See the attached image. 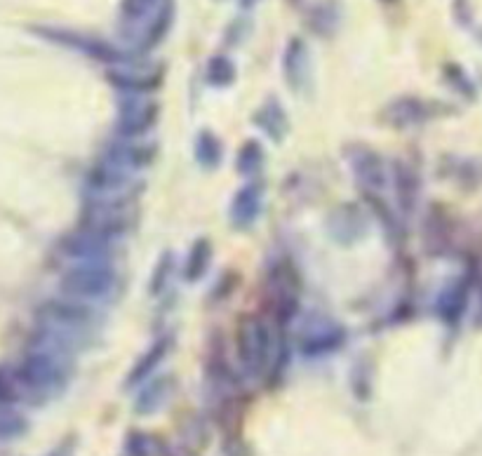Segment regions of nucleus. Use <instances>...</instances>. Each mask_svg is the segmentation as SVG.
Here are the masks:
<instances>
[{"mask_svg": "<svg viewBox=\"0 0 482 456\" xmlns=\"http://www.w3.org/2000/svg\"><path fill=\"white\" fill-rule=\"evenodd\" d=\"M242 3H245V5H252L254 0H242Z\"/></svg>", "mask_w": 482, "mask_h": 456, "instance_id": "obj_23", "label": "nucleus"}, {"mask_svg": "<svg viewBox=\"0 0 482 456\" xmlns=\"http://www.w3.org/2000/svg\"><path fill=\"white\" fill-rule=\"evenodd\" d=\"M48 456H71V450H69V447H59V450H55Z\"/></svg>", "mask_w": 482, "mask_h": 456, "instance_id": "obj_22", "label": "nucleus"}, {"mask_svg": "<svg viewBox=\"0 0 482 456\" xmlns=\"http://www.w3.org/2000/svg\"><path fill=\"white\" fill-rule=\"evenodd\" d=\"M332 224H335V236L344 238L346 242L356 240V238H362V233H365V219L360 217V212L358 209H348V212H344V215H335L332 217Z\"/></svg>", "mask_w": 482, "mask_h": 456, "instance_id": "obj_14", "label": "nucleus"}, {"mask_svg": "<svg viewBox=\"0 0 482 456\" xmlns=\"http://www.w3.org/2000/svg\"><path fill=\"white\" fill-rule=\"evenodd\" d=\"M167 348H170L167 346V341H158V344L148 351V355L144 357L142 363L132 369L130 379H127V386H134V384H139V381H146L148 374L154 372V369L163 363V357L167 355Z\"/></svg>", "mask_w": 482, "mask_h": 456, "instance_id": "obj_15", "label": "nucleus"}, {"mask_svg": "<svg viewBox=\"0 0 482 456\" xmlns=\"http://www.w3.org/2000/svg\"><path fill=\"white\" fill-rule=\"evenodd\" d=\"M351 167L358 182L365 188H370V191H379L386 184L384 163L374 151L356 146L351 155Z\"/></svg>", "mask_w": 482, "mask_h": 456, "instance_id": "obj_8", "label": "nucleus"}, {"mask_svg": "<svg viewBox=\"0 0 482 456\" xmlns=\"http://www.w3.org/2000/svg\"><path fill=\"white\" fill-rule=\"evenodd\" d=\"M262 160H263L262 146H259L257 142H247L241 149V154H238V170H241L245 176H252L254 172L262 167Z\"/></svg>", "mask_w": 482, "mask_h": 456, "instance_id": "obj_19", "label": "nucleus"}, {"mask_svg": "<svg viewBox=\"0 0 482 456\" xmlns=\"http://www.w3.org/2000/svg\"><path fill=\"white\" fill-rule=\"evenodd\" d=\"M308 73H311V64H308V50L302 40H292L285 55V76L290 80L292 88H302L306 85Z\"/></svg>", "mask_w": 482, "mask_h": 456, "instance_id": "obj_11", "label": "nucleus"}, {"mask_svg": "<svg viewBox=\"0 0 482 456\" xmlns=\"http://www.w3.org/2000/svg\"><path fill=\"white\" fill-rule=\"evenodd\" d=\"M262 212V191L257 186H245L236 193L230 203V219L236 226H250Z\"/></svg>", "mask_w": 482, "mask_h": 456, "instance_id": "obj_9", "label": "nucleus"}, {"mask_svg": "<svg viewBox=\"0 0 482 456\" xmlns=\"http://www.w3.org/2000/svg\"><path fill=\"white\" fill-rule=\"evenodd\" d=\"M19 396L48 400L59 396L71 381V351L52 339L40 341L15 374Z\"/></svg>", "mask_w": 482, "mask_h": 456, "instance_id": "obj_1", "label": "nucleus"}, {"mask_svg": "<svg viewBox=\"0 0 482 456\" xmlns=\"http://www.w3.org/2000/svg\"><path fill=\"white\" fill-rule=\"evenodd\" d=\"M344 327L318 313L304 320L302 330H299V348L306 355H323V353L337 351L344 344Z\"/></svg>", "mask_w": 482, "mask_h": 456, "instance_id": "obj_4", "label": "nucleus"}, {"mask_svg": "<svg viewBox=\"0 0 482 456\" xmlns=\"http://www.w3.org/2000/svg\"><path fill=\"white\" fill-rule=\"evenodd\" d=\"M209 257H212V252H209L208 240L196 242V248L191 249V254H188V261H187V278L188 281H196V278H200V275L205 273V269H208V264H209Z\"/></svg>", "mask_w": 482, "mask_h": 456, "instance_id": "obj_18", "label": "nucleus"}, {"mask_svg": "<svg viewBox=\"0 0 482 456\" xmlns=\"http://www.w3.org/2000/svg\"><path fill=\"white\" fill-rule=\"evenodd\" d=\"M158 104L139 94H130L121 101L118 111V134L125 139H139L155 125L158 121Z\"/></svg>", "mask_w": 482, "mask_h": 456, "instance_id": "obj_5", "label": "nucleus"}, {"mask_svg": "<svg viewBox=\"0 0 482 456\" xmlns=\"http://www.w3.org/2000/svg\"><path fill=\"white\" fill-rule=\"evenodd\" d=\"M172 393V381L170 379H158L151 381L146 388L142 390V396L137 400V412L139 414H154L158 412L165 402L170 400Z\"/></svg>", "mask_w": 482, "mask_h": 456, "instance_id": "obj_13", "label": "nucleus"}, {"mask_svg": "<svg viewBox=\"0 0 482 456\" xmlns=\"http://www.w3.org/2000/svg\"><path fill=\"white\" fill-rule=\"evenodd\" d=\"M275 285L271 287V294H273L275 302V311L283 320H290L292 315L296 313V303H299V297H296V282L290 273L285 270H278L275 273Z\"/></svg>", "mask_w": 482, "mask_h": 456, "instance_id": "obj_10", "label": "nucleus"}, {"mask_svg": "<svg viewBox=\"0 0 482 456\" xmlns=\"http://www.w3.org/2000/svg\"><path fill=\"white\" fill-rule=\"evenodd\" d=\"M257 125L262 127L263 133L269 134L271 139L280 142L287 133V116L285 111H283V106L275 104V101L263 104L262 111L257 113Z\"/></svg>", "mask_w": 482, "mask_h": 456, "instance_id": "obj_12", "label": "nucleus"}, {"mask_svg": "<svg viewBox=\"0 0 482 456\" xmlns=\"http://www.w3.org/2000/svg\"><path fill=\"white\" fill-rule=\"evenodd\" d=\"M233 78H236V69H233V64H230L229 59H224V57H217V59L209 61V69H208L209 83L212 85H229Z\"/></svg>", "mask_w": 482, "mask_h": 456, "instance_id": "obj_21", "label": "nucleus"}, {"mask_svg": "<svg viewBox=\"0 0 482 456\" xmlns=\"http://www.w3.org/2000/svg\"><path fill=\"white\" fill-rule=\"evenodd\" d=\"M49 40H57V43L66 45V48H73V50H80L85 55L94 57V59H102L106 64H127V57L121 50H115L113 45L104 43V40L90 38V36L80 34H69V31H48Z\"/></svg>", "mask_w": 482, "mask_h": 456, "instance_id": "obj_6", "label": "nucleus"}, {"mask_svg": "<svg viewBox=\"0 0 482 456\" xmlns=\"http://www.w3.org/2000/svg\"><path fill=\"white\" fill-rule=\"evenodd\" d=\"M163 3L165 0H123V17L127 19V24H134L154 10H158Z\"/></svg>", "mask_w": 482, "mask_h": 456, "instance_id": "obj_20", "label": "nucleus"}, {"mask_svg": "<svg viewBox=\"0 0 482 456\" xmlns=\"http://www.w3.org/2000/svg\"><path fill=\"white\" fill-rule=\"evenodd\" d=\"M28 423L12 405H0V440H15L27 433Z\"/></svg>", "mask_w": 482, "mask_h": 456, "instance_id": "obj_16", "label": "nucleus"}, {"mask_svg": "<svg viewBox=\"0 0 482 456\" xmlns=\"http://www.w3.org/2000/svg\"><path fill=\"white\" fill-rule=\"evenodd\" d=\"M271 348H273V339H271L269 324L257 315L242 318L238 327V357L242 367L250 374L263 372L269 365Z\"/></svg>", "mask_w": 482, "mask_h": 456, "instance_id": "obj_3", "label": "nucleus"}, {"mask_svg": "<svg viewBox=\"0 0 482 456\" xmlns=\"http://www.w3.org/2000/svg\"><path fill=\"white\" fill-rule=\"evenodd\" d=\"M61 290L76 302H99L118 290V273L104 261H82L61 278Z\"/></svg>", "mask_w": 482, "mask_h": 456, "instance_id": "obj_2", "label": "nucleus"}, {"mask_svg": "<svg viewBox=\"0 0 482 456\" xmlns=\"http://www.w3.org/2000/svg\"><path fill=\"white\" fill-rule=\"evenodd\" d=\"M64 249L69 257H76L80 261H106L113 252V242L78 228L73 236L66 238Z\"/></svg>", "mask_w": 482, "mask_h": 456, "instance_id": "obj_7", "label": "nucleus"}, {"mask_svg": "<svg viewBox=\"0 0 482 456\" xmlns=\"http://www.w3.org/2000/svg\"><path fill=\"white\" fill-rule=\"evenodd\" d=\"M196 155H198V163L205 167H214L217 163L221 160V143L220 139L214 137V134L209 133H203L200 137H198V143H196Z\"/></svg>", "mask_w": 482, "mask_h": 456, "instance_id": "obj_17", "label": "nucleus"}]
</instances>
